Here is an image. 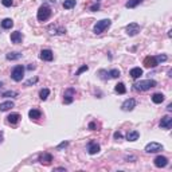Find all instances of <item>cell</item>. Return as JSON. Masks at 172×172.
I'll use <instances>...</instances> for the list:
<instances>
[{"mask_svg":"<svg viewBox=\"0 0 172 172\" xmlns=\"http://www.w3.org/2000/svg\"><path fill=\"white\" fill-rule=\"evenodd\" d=\"M75 4H77L75 0H65L62 5H63V8H65V9H70V8H73Z\"/></svg>","mask_w":172,"mask_h":172,"instance_id":"4316f807","label":"cell"},{"mask_svg":"<svg viewBox=\"0 0 172 172\" xmlns=\"http://www.w3.org/2000/svg\"><path fill=\"white\" fill-rule=\"evenodd\" d=\"M23 77H24V67L22 65H18V66L13 67L12 71H11V78L15 81V82H20V81L23 79Z\"/></svg>","mask_w":172,"mask_h":172,"instance_id":"277c9868","label":"cell"},{"mask_svg":"<svg viewBox=\"0 0 172 172\" xmlns=\"http://www.w3.org/2000/svg\"><path fill=\"white\" fill-rule=\"evenodd\" d=\"M129 75L132 77L133 79H137V78H140V77L143 75V69H140V67H133V69H130V71H129Z\"/></svg>","mask_w":172,"mask_h":172,"instance_id":"e0dca14e","label":"cell"},{"mask_svg":"<svg viewBox=\"0 0 172 172\" xmlns=\"http://www.w3.org/2000/svg\"><path fill=\"white\" fill-rule=\"evenodd\" d=\"M2 140H3V136H2V134H0V143H2Z\"/></svg>","mask_w":172,"mask_h":172,"instance_id":"60d3db41","label":"cell"},{"mask_svg":"<svg viewBox=\"0 0 172 172\" xmlns=\"http://www.w3.org/2000/svg\"><path fill=\"white\" fill-rule=\"evenodd\" d=\"M159 65V60H157L156 57H147L145 59H144V66L145 67H156Z\"/></svg>","mask_w":172,"mask_h":172,"instance_id":"4fadbf2b","label":"cell"},{"mask_svg":"<svg viewBox=\"0 0 172 172\" xmlns=\"http://www.w3.org/2000/svg\"><path fill=\"white\" fill-rule=\"evenodd\" d=\"M50 16H51V9H50V7L46 4L40 5L38 9V13H36V18H38L39 22H46Z\"/></svg>","mask_w":172,"mask_h":172,"instance_id":"3957f363","label":"cell"},{"mask_svg":"<svg viewBox=\"0 0 172 172\" xmlns=\"http://www.w3.org/2000/svg\"><path fill=\"white\" fill-rule=\"evenodd\" d=\"M89 129H90V130H96V124H94V123H90V124H89Z\"/></svg>","mask_w":172,"mask_h":172,"instance_id":"8d00e7d4","label":"cell"},{"mask_svg":"<svg viewBox=\"0 0 172 172\" xmlns=\"http://www.w3.org/2000/svg\"><path fill=\"white\" fill-rule=\"evenodd\" d=\"M125 30H126V34L129 36H134L140 32V26L137 24V23H129Z\"/></svg>","mask_w":172,"mask_h":172,"instance_id":"ba28073f","label":"cell"},{"mask_svg":"<svg viewBox=\"0 0 172 172\" xmlns=\"http://www.w3.org/2000/svg\"><path fill=\"white\" fill-rule=\"evenodd\" d=\"M27 69H28V70H34V69H35V65H34V63H31V65H28V67H27Z\"/></svg>","mask_w":172,"mask_h":172,"instance_id":"f35d334b","label":"cell"},{"mask_svg":"<svg viewBox=\"0 0 172 172\" xmlns=\"http://www.w3.org/2000/svg\"><path fill=\"white\" fill-rule=\"evenodd\" d=\"M49 94H50V90L49 89H42L39 92V98L42 100V101H46L47 97H49Z\"/></svg>","mask_w":172,"mask_h":172,"instance_id":"83f0119b","label":"cell"},{"mask_svg":"<svg viewBox=\"0 0 172 172\" xmlns=\"http://www.w3.org/2000/svg\"><path fill=\"white\" fill-rule=\"evenodd\" d=\"M108 74L110 75V78H119L121 73H120V70H119V69H112Z\"/></svg>","mask_w":172,"mask_h":172,"instance_id":"f1b7e54d","label":"cell"},{"mask_svg":"<svg viewBox=\"0 0 172 172\" xmlns=\"http://www.w3.org/2000/svg\"><path fill=\"white\" fill-rule=\"evenodd\" d=\"M134 106H136V100L134 98H128L123 102V105H121V109L124 110V112H130V110L134 109Z\"/></svg>","mask_w":172,"mask_h":172,"instance_id":"52a82bcc","label":"cell"},{"mask_svg":"<svg viewBox=\"0 0 172 172\" xmlns=\"http://www.w3.org/2000/svg\"><path fill=\"white\" fill-rule=\"evenodd\" d=\"M159 125H160L161 129H171V126H172V117L171 116L163 117Z\"/></svg>","mask_w":172,"mask_h":172,"instance_id":"8fae6325","label":"cell"},{"mask_svg":"<svg viewBox=\"0 0 172 172\" xmlns=\"http://www.w3.org/2000/svg\"><path fill=\"white\" fill-rule=\"evenodd\" d=\"M110 24H112V20L110 19H102V20H100V22H97L96 24H94L93 31H94V34L100 35V34H102L105 30L109 28Z\"/></svg>","mask_w":172,"mask_h":172,"instance_id":"7a4b0ae2","label":"cell"},{"mask_svg":"<svg viewBox=\"0 0 172 172\" xmlns=\"http://www.w3.org/2000/svg\"><path fill=\"white\" fill-rule=\"evenodd\" d=\"M20 119H22V117H20L19 113H11L8 117H7V120H8L9 124H18Z\"/></svg>","mask_w":172,"mask_h":172,"instance_id":"ac0fdd59","label":"cell"},{"mask_svg":"<svg viewBox=\"0 0 172 172\" xmlns=\"http://www.w3.org/2000/svg\"><path fill=\"white\" fill-rule=\"evenodd\" d=\"M22 40H23V35H22V32L20 31H15V32L11 34V42L12 43L19 45V43H22Z\"/></svg>","mask_w":172,"mask_h":172,"instance_id":"9a60e30c","label":"cell"},{"mask_svg":"<svg viewBox=\"0 0 172 172\" xmlns=\"http://www.w3.org/2000/svg\"><path fill=\"white\" fill-rule=\"evenodd\" d=\"M40 59L42 60H47V62H50V60H53V58H54V54H53V51L50 49H45V50H42L40 51Z\"/></svg>","mask_w":172,"mask_h":172,"instance_id":"30bf717a","label":"cell"},{"mask_svg":"<svg viewBox=\"0 0 172 172\" xmlns=\"http://www.w3.org/2000/svg\"><path fill=\"white\" fill-rule=\"evenodd\" d=\"M5 58L8 60H18L22 58V53H18V51H13V53H8L5 55Z\"/></svg>","mask_w":172,"mask_h":172,"instance_id":"44dd1931","label":"cell"},{"mask_svg":"<svg viewBox=\"0 0 172 172\" xmlns=\"http://www.w3.org/2000/svg\"><path fill=\"white\" fill-rule=\"evenodd\" d=\"M113 136H114V139H116V140L123 139V133H121V132H114V134H113Z\"/></svg>","mask_w":172,"mask_h":172,"instance_id":"e575fe53","label":"cell"},{"mask_svg":"<svg viewBox=\"0 0 172 172\" xmlns=\"http://www.w3.org/2000/svg\"><path fill=\"white\" fill-rule=\"evenodd\" d=\"M39 161L42 164H45V166H49V164L53 161V156L50 153H42L39 156Z\"/></svg>","mask_w":172,"mask_h":172,"instance_id":"2e32d148","label":"cell"},{"mask_svg":"<svg viewBox=\"0 0 172 172\" xmlns=\"http://www.w3.org/2000/svg\"><path fill=\"white\" fill-rule=\"evenodd\" d=\"M153 164L157 168H164V167L168 166V159L166 156H161V155H160V156H157L156 159L153 160Z\"/></svg>","mask_w":172,"mask_h":172,"instance_id":"9c48e42d","label":"cell"},{"mask_svg":"<svg viewBox=\"0 0 172 172\" xmlns=\"http://www.w3.org/2000/svg\"><path fill=\"white\" fill-rule=\"evenodd\" d=\"M139 137H140V133L137 132V130H130V132H128V134H126L128 141H136Z\"/></svg>","mask_w":172,"mask_h":172,"instance_id":"ffe728a7","label":"cell"},{"mask_svg":"<svg viewBox=\"0 0 172 172\" xmlns=\"http://www.w3.org/2000/svg\"><path fill=\"white\" fill-rule=\"evenodd\" d=\"M98 8H100V4H94V5L90 7V11H97Z\"/></svg>","mask_w":172,"mask_h":172,"instance_id":"d590c367","label":"cell"},{"mask_svg":"<svg viewBox=\"0 0 172 172\" xmlns=\"http://www.w3.org/2000/svg\"><path fill=\"white\" fill-rule=\"evenodd\" d=\"M114 90H116V93H119V94H125L126 93V87H125V85H124L123 82L117 83L116 87H114Z\"/></svg>","mask_w":172,"mask_h":172,"instance_id":"d4e9b609","label":"cell"},{"mask_svg":"<svg viewBox=\"0 0 172 172\" xmlns=\"http://www.w3.org/2000/svg\"><path fill=\"white\" fill-rule=\"evenodd\" d=\"M54 171H66V168H63V167H58V168H54Z\"/></svg>","mask_w":172,"mask_h":172,"instance_id":"74e56055","label":"cell"},{"mask_svg":"<svg viewBox=\"0 0 172 172\" xmlns=\"http://www.w3.org/2000/svg\"><path fill=\"white\" fill-rule=\"evenodd\" d=\"M167 110H168V112H171V110H172V104H170V105L167 106Z\"/></svg>","mask_w":172,"mask_h":172,"instance_id":"ab89813d","label":"cell"},{"mask_svg":"<svg viewBox=\"0 0 172 172\" xmlns=\"http://www.w3.org/2000/svg\"><path fill=\"white\" fill-rule=\"evenodd\" d=\"M3 86V82H0V87H2Z\"/></svg>","mask_w":172,"mask_h":172,"instance_id":"b9f144b4","label":"cell"},{"mask_svg":"<svg viewBox=\"0 0 172 172\" xmlns=\"http://www.w3.org/2000/svg\"><path fill=\"white\" fill-rule=\"evenodd\" d=\"M11 108H13V102L12 101H4V102L0 104V112H7Z\"/></svg>","mask_w":172,"mask_h":172,"instance_id":"d6986e66","label":"cell"},{"mask_svg":"<svg viewBox=\"0 0 172 172\" xmlns=\"http://www.w3.org/2000/svg\"><path fill=\"white\" fill-rule=\"evenodd\" d=\"M0 24H2V27H3L4 30H9V28H11V27L13 26V22H12V19L5 18L4 20H2V23H0Z\"/></svg>","mask_w":172,"mask_h":172,"instance_id":"603a6c76","label":"cell"},{"mask_svg":"<svg viewBox=\"0 0 172 172\" xmlns=\"http://www.w3.org/2000/svg\"><path fill=\"white\" fill-rule=\"evenodd\" d=\"M36 82H38V77H34V78H31V79L27 81L24 85H26V86H31V85H34V83H36Z\"/></svg>","mask_w":172,"mask_h":172,"instance_id":"1f68e13d","label":"cell"},{"mask_svg":"<svg viewBox=\"0 0 172 172\" xmlns=\"http://www.w3.org/2000/svg\"><path fill=\"white\" fill-rule=\"evenodd\" d=\"M156 85H157V82L153 79H141L139 82L134 83L133 86H134V90H137V92H147V90L152 89Z\"/></svg>","mask_w":172,"mask_h":172,"instance_id":"6da1fadb","label":"cell"},{"mask_svg":"<svg viewBox=\"0 0 172 172\" xmlns=\"http://www.w3.org/2000/svg\"><path fill=\"white\" fill-rule=\"evenodd\" d=\"M74 94H75V90H74L73 87H69V89H66L65 94H63V104H66V105L71 104L73 101H74Z\"/></svg>","mask_w":172,"mask_h":172,"instance_id":"8992f818","label":"cell"},{"mask_svg":"<svg viewBox=\"0 0 172 172\" xmlns=\"http://www.w3.org/2000/svg\"><path fill=\"white\" fill-rule=\"evenodd\" d=\"M100 144H97L96 141H89V144H87V152L90 155H96L100 152Z\"/></svg>","mask_w":172,"mask_h":172,"instance_id":"7c38bea8","label":"cell"},{"mask_svg":"<svg viewBox=\"0 0 172 172\" xmlns=\"http://www.w3.org/2000/svg\"><path fill=\"white\" fill-rule=\"evenodd\" d=\"M152 101H153V104H161L164 101V94L155 93L153 96H152Z\"/></svg>","mask_w":172,"mask_h":172,"instance_id":"cb8c5ba5","label":"cell"},{"mask_svg":"<svg viewBox=\"0 0 172 172\" xmlns=\"http://www.w3.org/2000/svg\"><path fill=\"white\" fill-rule=\"evenodd\" d=\"M28 116H30V119H31V120H38V119H40L42 113H40L39 109H31L28 112Z\"/></svg>","mask_w":172,"mask_h":172,"instance_id":"7402d4cb","label":"cell"},{"mask_svg":"<svg viewBox=\"0 0 172 172\" xmlns=\"http://www.w3.org/2000/svg\"><path fill=\"white\" fill-rule=\"evenodd\" d=\"M18 96V93L13 92V90H7V92L3 93V97H16Z\"/></svg>","mask_w":172,"mask_h":172,"instance_id":"f546056e","label":"cell"},{"mask_svg":"<svg viewBox=\"0 0 172 172\" xmlns=\"http://www.w3.org/2000/svg\"><path fill=\"white\" fill-rule=\"evenodd\" d=\"M2 4L4 7H11L13 4V2L12 0H2Z\"/></svg>","mask_w":172,"mask_h":172,"instance_id":"d6a6232c","label":"cell"},{"mask_svg":"<svg viewBox=\"0 0 172 172\" xmlns=\"http://www.w3.org/2000/svg\"><path fill=\"white\" fill-rule=\"evenodd\" d=\"M69 145V141H63V143H60L58 147H57V149H62V148H65V147H67Z\"/></svg>","mask_w":172,"mask_h":172,"instance_id":"836d02e7","label":"cell"},{"mask_svg":"<svg viewBox=\"0 0 172 172\" xmlns=\"http://www.w3.org/2000/svg\"><path fill=\"white\" fill-rule=\"evenodd\" d=\"M145 151L147 153H157L160 152V151H163V145H161L160 143H156V141H152V143L147 144L145 145Z\"/></svg>","mask_w":172,"mask_h":172,"instance_id":"5b68a950","label":"cell"},{"mask_svg":"<svg viewBox=\"0 0 172 172\" xmlns=\"http://www.w3.org/2000/svg\"><path fill=\"white\" fill-rule=\"evenodd\" d=\"M49 31H50V34H53V35H63V34H66V28H63V27H57V26H50Z\"/></svg>","mask_w":172,"mask_h":172,"instance_id":"5bb4252c","label":"cell"},{"mask_svg":"<svg viewBox=\"0 0 172 172\" xmlns=\"http://www.w3.org/2000/svg\"><path fill=\"white\" fill-rule=\"evenodd\" d=\"M144 0H129V2L125 4L126 8H134V7H137L139 4H141Z\"/></svg>","mask_w":172,"mask_h":172,"instance_id":"484cf974","label":"cell"},{"mask_svg":"<svg viewBox=\"0 0 172 172\" xmlns=\"http://www.w3.org/2000/svg\"><path fill=\"white\" fill-rule=\"evenodd\" d=\"M87 69H89V67H87L86 65H83V66H81L79 67V69L78 70H77V71H75V75H81V74H82L83 71H86V70Z\"/></svg>","mask_w":172,"mask_h":172,"instance_id":"4dcf8cb0","label":"cell"}]
</instances>
